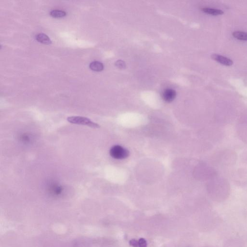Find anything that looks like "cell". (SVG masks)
<instances>
[{
  "instance_id": "obj_1",
  "label": "cell",
  "mask_w": 247,
  "mask_h": 247,
  "mask_svg": "<svg viewBox=\"0 0 247 247\" xmlns=\"http://www.w3.org/2000/svg\"><path fill=\"white\" fill-rule=\"evenodd\" d=\"M67 121L69 122L77 125H84L92 128H98L99 126L97 124L93 122L89 119L82 116H71L68 117Z\"/></svg>"
},
{
  "instance_id": "obj_2",
  "label": "cell",
  "mask_w": 247,
  "mask_h": 247,
  "mask_svg": "<svg viewBox=\"0 0 247 247\" xmlns=\"http://www.w3.org/2000/svg\"><path fill=\"white\" fill-rule=\"evenodd\" d=\"M129 151L120 145L113 146L110 149V154L112 158L116 159H124L129 155Z\"/></svg>"
},
{
  "instance_id": "obj_3",
  "label": "cell",
  "mask_w": 247,
  "mask_h": 247,
  "mask_svg": "<svg viewBox=\"0 0 247 247\" xmlns=\"http://www.w3.org/2000/svg\"><path fill=\"white\" fill-rule=\"evenodd\" d=\"M211 58L212 59L217 61L218 63H220L224 65L231 66L233 64V61L232 60L226 57L225 56H223L222 55H219L217 54H213L211 55Z\"/></svg>"
},
{
  "instance_id": "obj_4",
  "label": "cell",
  "mask_w": 247,
  "mask_h": 247,
  "mask_svg": "<svg viewBox=\"0 0 247 247\" xmlns=\"http://www.w3.org/2000/svg\"><path fill=\"white\" fill-rule=\"evenodd\" d=\"M176 96V92L173 89L168 88L163 92L162 98L163 100L167 103H171Z\"/></svg>"
},
{
  "instance_id": "obj_5",
  "label": "cell",
  "mask_w": 247,
  "mask_h": 247,
  "mask_svg": "<svg viewBox=\"0 0 247 247\" xmlns=\"http://www.w3.org/2000/svg\"><path fill=\"white\" fill-rule=\"evenodd\" d=\"M36 40L39 42L45 44H50L52 43V41L49 37L44 33H40L37 34L35 36Z\"/></svg>"
},
{
  "instance_id": "obj_6",
  "label": "cell",
  "mask_w": 247,
  "mask_h": 247,
  "mask_svg": "<svg viewBox=\"0 0 247 247\" xmlns=\"http://www.w3.org/2000/svg\"><path fill=\"white\" fill-rule=\"evenodd\" d=\"M203 12L210 15H222L224 14V11L219 9L213 8H204L202 9Z\"/></svg>"
},
{
  "instance_id": "obj_7",
  "label": "cell",
  "mask_w": 247,
  "mask_h": 247,
  "mask_svg": "<svg viewBox=\"0 0 247 247\" xmlns=\"http://www.w3.org/2000/svg\"><path fill=\"white\" fill-rule=\"evenodd\" d=\"M90 69L95 72H100L104 69V66L102 63L98 61H94L89 64Z\"/></svg>"
},
{
  "instance_id": "obj_8",
  "label": "cell",
  "mask_w": 247,
  "mask_h": 247,
  "mask_svg": "<svg viewBox=\"0 0 247 247\" xmlns=\"http://www.w3.org/2000/svg\"><path fill=\"white\" fill-rule=\"evenodd\" d=\"M233 36L240 40L247 41V33L242 31H234L233 33Z\"/></svg>"
},
{
  "instance_id": "obj_9",
  "label": "cell",
  "mask_w": 247,
  "mask_h": 247,
  "mask_svg": "<svg viewBox=\"0 0 247 247\" xmlns=\"http://www.w3.org/2000/svg\"><path fill=\"white\" fill-rule=\"evenodd\" d=\"M50 15L55 18H62L66 16V13L64 11L54 10L50 12Z\"/></svg>"
},
{
  "instance_id": "obj_10",
  "label": "cell",
  "mask_w": 247,
  "mask_h": 247,
  "mask_svg": "<svg viewBox=\"0 0 247 247\" xmlns=\"http://www.w3.org/2000/svg\"><path fill=\"white\" fill-rule=\"evenodd\" d=\"M115 66L119 69H124L126 67V64L124 61L119 60L115 63Z\"/></svg>"
},
{
  "instance_id": "obj_11",
  "label": "cell",
  "mask_w": 247,
  "mask_h": 247,
  "mask_svg": "<svg viewBox=\"0 0 247 247\" xmlns=\"http://www.w3.org/2000/svg\"><path fill=\"white\" fill-rule=\"evenodd\" d=\"M139 247H147V242L144 239L141 238L138 240Z\"/></svg>"
},
{
  "instance_id": "obj_12",
  "label": "cell",
  "mask_w": 247,
  "mask_h": 247,
  "mask_svg": "<svg viewBox=\"0 0 247 247\" xmlns=\"http://www.w3.org/2000/svg\"><path fill=\"white\" fill-rule=\"evenodd\" d=\"M129 244H130V246L133 247H139L138 240L134 239L130 240L129 241Z\"/></svg>"
}]
</instances>
